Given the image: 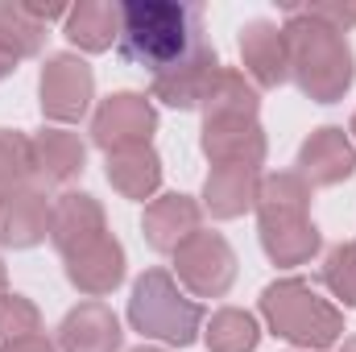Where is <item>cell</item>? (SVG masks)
Wrapping results in <instances>:
<instances>
[{
	"label": "cell",
	"mask_w": 356,
	"mask_h": 352,
	"mask_svg": "<svg viewBox=\"0 0 356 352\" xmlns=\"http://www.w3.org/2000/svg\"><path fill=\"white\" fill-rule=\"evenodd\" d=\"M25 336H38V311L21 294H4L0 298V352Z\"/></svg>",
	"instance_id": "24"
},
{
	"label": "cell",
	"mask_w": 356,
	"mask_h": 352,
	"mask_svg": "<svg viewBox=\"0 0 356 352\" xmlns=\"http://www.w3.org/2000/svg\"><path fill=\"white\" fill-rule=\"evenodd\" d=\"M199 232V207L186 195H166L145 211V237L154 249L175 253L182 241H191Z\"/></svg>",
	"instance_id": "15"
},
{
	"label": "cell",
	"mask_w": 356,
	"mask_h": 352,
	"mask_svg": "<svg viewBox=\"0 0 356 352\" xmlns=\"http://www.w3.org/2000/svg\"><path fill=\"white\" fill-rule=\"evenodd\" d=\"M207 344H211V352H253L257 349V319L228 307L211 319Z\"/></svg>",
	"instance_id": "21"
},
{
	"label": "cell",
	"mask_w": 356,
	"mask_h": 352,
	"mask_svg": "<svg viewBox=\"0 0 356 352\" xmlns=\"http://www.w3.org/2000/svg\"><path fill=\"white\" fill-rule=\"evenodd\" d=\"M203 150L224 166H257L266 158V137L253 120H207Z\"/></svg>",
	"instance_id": "12"
},
{
	"label": "cell",
	"mask_w": 356,
	"mask_h": 352,
	"mask_svg": "<svg viewBox=\"0 0 356 352\" xmlns=\"http://www.w3.org/2000/svg\"><path fill=\"white\" fill-rule=\"evenodd\" d=\"M298 166L311 182H340L356 170V150L344 141V129H319L302 145Z\"/></svg>",
	"instance_id": "14"
},
{
	"label": "cell",
	"mask_w": 356,
	"mask_h": 352,
	"mask_svg": "<svg viewBox=\"0 0 356 352\" xmlns=\"http://www.w3.org/2000/svg\"><path fill=\"white\" fill-rule=\"evenodd\" d=\"M63 349L67 352H116L120 349V323L104 303H83L63 323Z\"/></svg>",
	"instance_id": "13"
},
{
	"label": "cell",
	"mask_w": 356,
	"mask_h": 352,
	"mask_svg": "<svg viewBox=\"0 0 356 352\" xmlns=\"http://www.w3.org/2000/svg\"><path fill=\"white\" fill-rule=\"evenodd\" d=\"M220 63H216V50H199V54H191L182 67L175 71H166V75H158L154 79V91H158V99H166L170 108H195V104H203L207 99V91L216 83V71Z\"/></svg>",
	"instance_id": "10"
},
{
	"label": "cell",
	"mask_w": 356,
	"mask_h": 352,
	"mask_svg": "<svg viewBox=\"0 0 356 352\" xmlns=\"http://www.w3.org/2000/svg\"><path fill=\"white\" fill-rule=\"evenodd\" d=\"M17 54H21V50L13 46V33H4V29H0V75H8V71H13Z\"/></svg>",
	"instance_id": "26"
},
{
	"label": "cell",
	"mask_w": 356,
	"mask_h": 352,
	"mask_svg": "<svg viewBox=\"0 0 356 352\" xmlns=\"http://www.w3.org/2000/svg\"><path fill=\"white\" fill-rule=\"evenodd\" d=\"M323 286H327L344 307H356V241L336 245V249L327 253V265H323Z\"/></svg>",
	"instance_id": "23"
},
{
	"label": "cell",
	"mask_w": 356,
	"mask_h": 352,
	"mask_svg": "<svg viewBox=\"0 0 356 352\" xmlns=\"http://www.w3.org/2000/svg\"><path fill=\"white\" fill-rule=\"evenodd\" d=\"M261 311H266L273 336H282L298 349H332L344 332L340 311L327 307L302 278H286V282L266 286Z\"/></svg>",
	"instance_id": "3"
},
{
	"label": "cell",
	"mask_w": 356,
	"mask_h": 352,
	"mask_svg": "<svg viewBox=\"0 0 356 352\" xmlns=\"http://www.w3.org/2000/svg\"><path fill=\"white\" fill-rule=\"evenodd\" d=\"M33 166L50 182H63L75 170H83V145L71 137V133H46L38 145H33Z\"/></svg>",
	"instance_id": "20"
},
{
	"label": "cell",
	"mask_w": 356,
	"mask_h": 352,
	"mask_svg": "<svg viewBox=\"0 0 356 352\" xmlns=\"http://www.w3.org/2000/svg\"><path fill=\"white\" fill-rule=\"evenodd\" d=\"M149 129H154V108L141 95L124 91V95H112L99 108V116H95V145L108 150V154H120V150L141 145L149 137Z\"/></svg>",
	"instance_id": "7"
},
{
	"label": "cell",
	"mask_w": 356,
	"mask_h": 352,
	"mask_svg": "<svg viewBox=\"0 0 356 352\" xmlns=\"http://www.w3.org/2000/svg\"><path fill=\"white\" fill-rule=\"evenodd\" d=\"M50 228V207L42 195L33 191H17L8 195V203H0V241L13 249H29L33 241H42Z\"/></svg>",
	"instance_id": "16"
},
{
	"label": "cell",
	"mask_w": 356,
	"mask_h": 352,
	"mask_svg": "<svg viewBox=\"0 0 356 352\" xmlns=\"http://www.w3.org/2000/svg\"><path fill=\"white\" fill-rule=\"evenodd\" d=\"M129 319L141 336H158L166 344L186 349L195 340V328L203 319L199 303L182 298L178 286L170 282L166 269H149L145 278H137L133 286V303H129Z\"/></svg>",
	"instance_id": "5"
},
{
	"label": "cell",
	"mask_w": 356,
	"mask_h": 352,
	"mask_svg": "<svg viewBox=\"0 0 356 352\" xmlns=\"http://www.w3.org/2000/svg\"><path fill=\"white\" fill-rule=\"evenodd\" d=\"M344 352H356V340H348V344H344Z\"/></svg>",
	"instance_id": "28"
},
{
	"label": "cell",
	"mask_w": 356,
	"mask_h": 352,
	"mask_svg": "<svg viewBox=\"0 0 356 352\" xmlns=\"http://www.w3.org/2000/svg\"><path fill=\"white\" fill-rule=\"evenodd\" d=\"M175 253H178V278L203 298L224 294L232 286V278H236V257H232L228 241L216 237V232H195Z\"/></svg>",
	"instance_id": "6"
},
{
	"label": "cell",
	"mask_w": 356,
	"mask_h": 352,
	"mask_svg": "<svg viewBox=\"0 0 356 352\" xmlns=\"http://www.w3.org/2000/svg\"><path fill=\"white\" fill-rule=\"evenodd\" d=\"M120 17V58L158 75L182 67L203 50V8L178 0H129L116 8Z\"/></svg>",
	"instance_id": "1"
},
{
	"label": "cell",
	"mask_w": 356,
	"mask_h": 352,
	"mask_svg": "<svg viewBox=\"0 0 356 352\" xmlns=\"http://www.w3.org/2000/svg\"><path fill=\"white\" fill-rule=\"evenodd\" d=\"M29 166H33V145H25L17 133L0 129V195L13 191L21 178L29 175Z\"/></svg>",
	"instance_id": "25"
},
{
	"label": "cell",
	"mask_w": 356,
	"mask_h": 352,
	"mask_svg": "<svg viewBox=\"0 0 356 352\" xmlns=\"http://www.w3.org/2000/svg\"><path fill=\"white\" fill-rule=\"evenodd\" d=\"M137 352H158V349H137Z\"/></svg>",
	"instance_id": "30"
},
{
	"label": "cell",
	"mask_w": 356,
	"mask_h": 352,
	"mask_svg": "<svg viewBox=\"0 0 356 352\" xmlns=\"http://www.w3.org/2000/svg\"><path fill=\"white\" fill-rule=\"evenodd\" d=\"M50 232H54V245L71 257L79 249H88L91 241H99L104 232V216L95 207L91 195H63L58 207L50 211Z\"/></svg>",
	"instance_id": "11"
},
{
	"label": "cell",
	"mask_w": 356,
	"mask_h": 352,
	"mask_svg": "<svg viewBox=\"0 0 356 352\" xmlns=\"http://www.w3.org/2000/svg\"><path fill=\"white\" fill-rule=\"evenodd\" d=\"M257 166H216V175L207 178V207L216 216H241L249 203H257Z\"/></svg>",
	"instance_id": "17"
},
{
	"label": "cell",
	"mask_w": 356,
	"mask_h": 352,
	"mask_svg": "<svg viewBox=\"0 0 356 352\" xmlns=\"http://www.w3.org/2000/svg\"><path fill=\"white\" fill-rule=\"evenodd\" d=\"M241 50H245V63L253 67V75L266 83V88H273V83H282L286 79V38L273 29V25H266V21H257V25H249V33L241 38Z\"/></svg>",
	"instance_id": "19"
},
{
	"label": "cell",
	"mask_w": 356,
	"mask_h": 352,
	"mask_svg": "<svg viewBox=\"0 0 356 352\" xmlns=\"http://www.w3.org/2000/svg\"><path fill=\"white\" fill-rule=\"evenodd\" d=\"M4 352H54L50 349V340L38 332V336H25V340H17V344H8Z\"/></svg>",
	"instance_id": "27"
},
{
	"label": "cell",
	"mask_w": 356,
	"mask_h": 352,
	"mask_svg": "<svg viewBox=\"0 0 356 352\" xmlns=\"http://www.w3.org/2000/svg\"><path fill=\"white\" fill-rule=\"evenodd\" d=\"M112 29H116V8H99V4H83L71 25H67V38L88 46V50H104L112 42Z\"/></svg>",
	"instance_id": "22"
},
{
	"label": "cell",
	"mask_w": 356,
	"mask_h": 352,
	"mask_svg": "<svg viewBox=\"0 0 356 352\" xmlns=\"http://www.w3.org/2000/svg\"><path fill=\"white\" fill-rule=\"evenodd\" d=\"M307 182L294 175H277L266 178L257 191L261 203V241L266 253L277 265H302L315 249H319V232L307 220Z\"/></svg>",
	"instance_id": "2"
},
{
	"label": "cell",
	"mask_w": 356,
	"mask_h": 352,
	"mask_svg": "<svg viewBox=\"0 0 356 352\" xmlns=\"http://www.w3.org/2000/svg\"><path fill=\"white\" fill-rule=\"evenodd\" d=\"M353 129H356V120H353Z\"/></svg>",
	"instance_id": "31"
},
{
	"label": "cell",
	"mask_w": 356,
	"mask_h": 352,
	"mask_svg": "<svg viewBox=\"0 0 356 352\" xmlns=\"http://www.w3.org/2000/svg\"><path fill=\"white\" fill-rule=\"evenodd\" d=\"M0 290H4V265H0Z\"/></svg>",
	"instance_id": "29"
},
{
	"label": "cell",
	"mask_w": 356,
	"mask_h": 352,
	"mask_svg": "<svg viewBox=\"0 0 356 352\" xmlns=\"http://www.w3.org/2000/svg\"><path fill=\"white\" fill-rule=\"evenodd\" d=\"M88 99H91L88 67L79 58H71V54L50 58V67L42 71V112L54 116V120H79Z\"/></svg>",
	"instance_id": "8"
},
{
	"label": "cell",
	"mask_w": 356,
	"mask_h": 352,
	"mask_svg": "<svg viewBox=\"0 0 356 352\" xmlns=\"http://www.w3.org/2000/svg\"><path fill=\"white\" fill-rule=\"evenodd\" d=\"M67 273H71V282L83 294L99 298V294H108L124 278V253H120V245L112 237H99V241H91L88 249L67 257Z\"/></svg>",
	"instance_id": "9"
},
{
	"label": "cell",
	"mask_w": 356,
	"mask_h": 352,
	"mask_svg": "<svg viewBox=\"0 0 356 352\" xmlns=\"http://www.w3.org/2000/svg\"><path fill=\"white\" fill-rule=\"evenodd\" d=\"M286 54L298 71V83L307 95L332 104L340 91L353 83V54L348 46L336 38V29L311 25V21H294L286 29Z\"/></svg>",
	"instance_id": "4"
},
{
	"label": "cell",
	"mask_w": 356,
	"mask_h": 352,
	"mask_svg": "<svg viewBox=\"0 0 356 352\" xmlns=\"http://www.w3.org/2000/svg\"><path fill=\"white\" fill-rule=\"evenodd\" d=\"M108 178L129 199H145L162 182V166H158V158H154L149 145H133V150H120V154L108 158Z\"/></svg>",
	"instance_id": "18"
}]
</instances>
